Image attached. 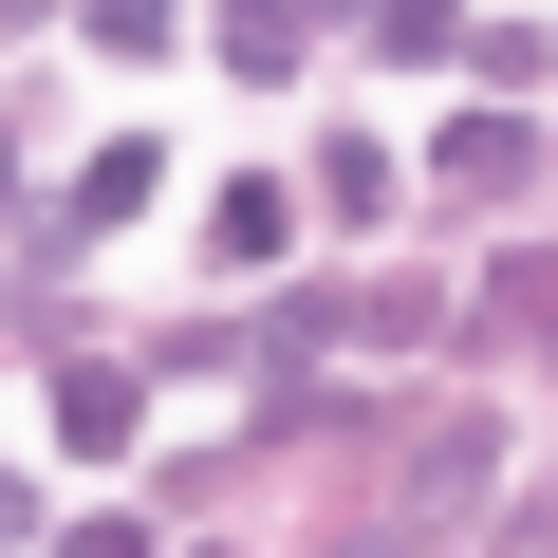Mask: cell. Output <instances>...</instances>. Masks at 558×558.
<instances>
[{"label": "cell", "mask_w": 558, "mask_h": 558, "mask_svg": "<svg viewBox=\"0 0 558 558\" xmlns=\"http://www.w3.org/2000/svg\"><path fill=\"white\" fill-rule=\"evenodd\" d=\"M131 410H149V391H131V373H94V354H75V373H57V428H75V447H131Z\"/></svg>", "instance_id": "6da1fadb"}, {"label": "cell", "mask_w": 558, "mask_h": 558, "mask_svg": "<svg viewBox=\"0 0 558 558\" xmlns=\"http://www.w3.org/2000/svg\"><path fill=\"white\" fill-rule=\"evenodd\" d=\"M223 57L242 75H299V0H223Z\"/></svg>", "instance_id": "7a4b0ae2"}, {"label": "cell", "mask_w": 558, "mask_h": 558, "mask_svg": "<svg viewBox=\"0 0 558 558\" xmlns=\"http://www.w3.org/2000/svg\"><path fill=\"white\" fill-rule=\"evenodd\" d=\"M57 558H149V521H75V539H57Z\"/></svg>", "instance_id": "3957f363"}]
</instances>
